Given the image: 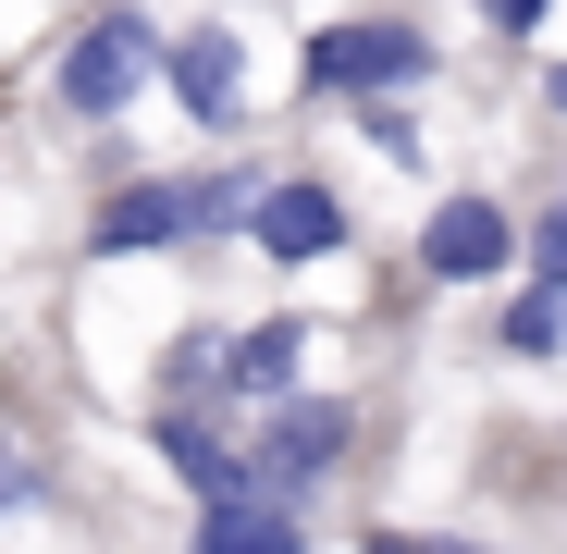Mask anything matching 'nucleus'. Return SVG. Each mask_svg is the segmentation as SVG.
Segmentation results:
<instances>
[{
	"label": "nucleus",
	"mask_w": 567,
	"mask_h": 554,
	"mask_svg": "<svg viewBox=\"0 0 567 554\" xmlns=\"http://www.w3.org/2000/svg\"><path fill=\"white\" fill-rule=\"evenodd\" d=\"M432 383V345H358V383H309L235 431L247 456V493L284 518H383L395 469H408V419Z\"/></svg>",
	"instance_id": "f257e3e1"
},
{
	"label": "nucleus",
	"mask_w": 567,
	"mask_h": 554,
	"mask_svg": "<svg viewBox=\"0 0 567 554\" xmlns=\"http://www.w3.org/2000/svg\"><path fill=\"white\" fill-rule=\"evenodd\" d=\"M518 284L567 296V198H518Z\"/></svg>",
	"instance_id": "2eb2a0df"
},
{
	"label": "nucleus",
	"mask_w": 567,
	"mask_h": 554,
	"mask_svg": "<svg viewBox=\"0 0 567 554\" xmlns=\"http://www.w3.org/2000/svg\"><path fill=\"white\" fill-rule=\"evenodd\" d=\"M148 100L185 124V148H247L259 136V38L235 13H210V0H185V13L161 25Z\"/></svg>",
	"instance_id": "6e6552de"
},
{
	"label": "nucleus",
	"mask_w": 567,
	"mask_h": 554,
	"mask_svg": "<svg viewBox=\"0 0 567 554\" xmlns=\"http://www.w3.org/2000/svg\"><path fill=\"white\" fill-rule=\"evenodd\" d=\"M456 13H468V38H482V50H543L555 38V0H456Z\"/></svg>",
	"instance_id": "dca6fc26"
},
{
	"label": "nucleus",
	"mask_w": 567,
	"mask_h": 554,
	"mask_svg": "<svg viewBox=\"0 0 567 554\" xmlns=\"http://www.w3.org/2000/svg\"><path fill=\"white\" fill-rule=\"evenodd\" d=\"M383 284L408 296V309H468V296H494V284H518V198L494 173H468V185H432L420 198V222H408V247L383 259Z\"/></svg>",
	"instance_id": "423d86ee"
},
{
	"label": "nucleus",
	"mask_w": 567,
	"mask_h": 554,
	"mask_svg": "<svg viewBox=\"0 0 567 554\" xmlns=\"http://www.w3.org/2000/svg\"><path fill=\"white\" fill-rule=\"evenodd\" d=\"M112 481L86 469V395L50 333H13L0 357V542H74L112 554Z\"/></svg>",
	"instance_id": "7ed1b4c3"
},
{
	"label": "nucleus",
	"mask_w": 567,
	"mask_h": 554,
	"mask_svg": "<svg viewBox=\"0 0 567 554\" xmlns=\"http://www.w3.org/2000/svg\"><path fill=\"white\" fill-rule=\"evenodd\" d=\"M456 86V25L444 0H346L297 25L284 62V124H346V112H432Z\"/></svg>",
	"instance_id": "20e7f679"
},
{
	"label": "nucleus",
	"mask_w": 567,
	"mask_h": 554,
	"mask_svg": "<svg viewBox=\"0 0 567 554\" xmlns=\"http://www.w3.org/2000/svg\"><path fill=\"white\" fill-rule=\"evenodd\" d=\"M358 554H506L494 530H468V518H358Z\"/></svg>",
	"instance_id": "ddd939ff"
},
{
	"label": "nucleus",
	"mask_w": 567,
	"mask_h": 554,
	"mask_svg": "<svg viewBox=\"0 0 567 554\" xmlns=\"http://www.w3.org/2000/svg\"><path fill=\"white\" fill-rule=\"evenodd\" d=\"M321 345H333V321H321V309H297V296H271V309H223L210 407L247 431L259 407H284V395H309V383H321Z\"/></svg>",
	"instance_id": "1a4fd4ad"
},
{
	"label": "nucleus",
	"mask_w": 567,
	"mask_h": 554,
	"mask_svg": "<svg viewBox=\"0 0 567 554\" xmlns=\"http://www.w3.org/2000/svg\"><path fill=\"white\" fill-rule=\"evenodd\" d=\"M247 185H259L247 148L148 160L136 136H112V148L74 160V210H62L50 259H62V284H86V271H235Z\"/></svg>",
	"instance_id": "f03ea898"
},
{
	"label": "nucleus",
	"mask_w": 567,
	"mask_h": 554,
	"mask_svg": "<svg viewBox=\"0 0 567 554\" xmlns=\"http://www.w3.org/2000/svg\"><path fill=\"white\" fill-rule=\"evenodd\" d=\"M530 136H543V148H555V136H567V50H555V62H543V74H530Z\"/></svg>",
	"instance_id": "f3484780"
},
{
	"label": "nucleus",
	"mask_w": 567,
	"mask_h": 554,
	"mask_svg": "<svg viewBox=\"0 0 567 554\" xmlns=\"http://www.w3.org/2000/svg\"><path fill=\"white\" fill-rule=\"evenodd\" d=\"M136 456L161 469L173 505H235L247 493V456H235V419L223 407H136Z\"/></svg>",
	"instance_id": "9b49d317"
},
{
	"label": "nucleus",
	"mask_w": 567,
	"mask_h": 554,
	"mask_svg": "<svg viewBox=\"0 0 567 554\" xmlns=\"http://www.w3.org/2000/svg\"><path fill=\"white\" fill-rule=\"evenodd\" d=\"M543 198H567V136H555V148H543Z\"/></svg>",
	"instance_id": "6ab92c4d"
},
{
	"label": "nucleus",
	"mask_w": 567,
	"mask_h": 554,
	"mask_svg": "<svg viewBox=\"0 0 567 554\" xmlns=\"http://www.w3.org/2000/svg\"><path fill=\"white\" fill-rule=\"evenodd\" d=\"M210 13H235V25H259V13H297V0H210Z\"/></svg>",
	"instance_id": "a211bd4d"
},
{
	"label": "nucleus",
	"mask_w": 567,
	"mask_h": 554,
	"mask_svg": "<svg viewBox=\"0 0 567 554\" xmlns=\"http://www.w3.org/2000/svg\"><path fill=\"white\" fill-rule=\"evenodd\" d=\"M432 357L482 369V383H543V395H555V383H567V296H543V284H494V296L444 309Z\"/></svg>",
	"instance_id": "9d476101"
},
{
	"label": "nucleus",
	"mask_w": 567,
	"mask_h": 554,
	"mask_svg": "<svg viewBox=\"0 0 567 554\" xmlns=\"http://www.w3.org/2000/svg\"><path fill=\"white\" fill-rule=\"evenodd\" d=\"M173 554H321V530L284 518V505H259V493H235V505H185L173 518Z\"/></svg>",
	"instance_id": "f8f14e48"
},
{
	"label": "nucleus",
	"mask_w": 567,
	"mask_h": 554,
	"mask_svg": "<svg viewBox=\"0 0 567 554\" xmlns=\"http://www.w3.org/2000/svg\"><path fill=\"white\" fill-rule=\"evenodd\" d=\"M161 25L173 0H74V13L38 38L25 62V136L38 148H112L148 112V74H161Z\"/></svg>",
	"instance_id": "39448f33"
},
{
	"label": "nucleus",
	"mask_w": 567,
	"mask_h": 554,
	"mask_svg": "<svg viewBox=\"0 0 567 554\" xmlns=\"http://www.w3.org/2000/svg\"><path fill=\"white\" fill-rule=\"evenodd\" d=\"M346 136L383 160V173H408V185H432V124L420 112H346Z\"/></svg>",
	"instance_id": "4468645a"
},
{
	"label": "nucleus",
	"mask_w": 567,
	"mask_h": 554,
	"mask_svg": "<svg viewBox=\"0 0 567 554\" xmlns=\"http://www.w3.org/2000/svg\"><path fill=\"white\" fill-rule=\"evenodd\" d=\"M235 259H259L271 284H309V271H333V259H370V210H358V185L321 148H271L259 185H247Z\"/></svg>",
	"instance_id": "0eeeda50"
}]
</instances>
